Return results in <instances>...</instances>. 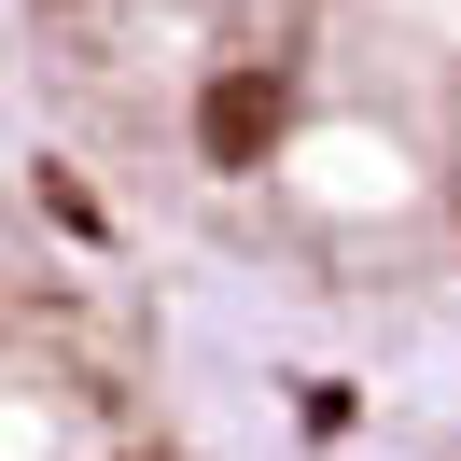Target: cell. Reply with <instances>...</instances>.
<instances>
[{
    "label": "cell",
    "mask_w": 461,
    "mask_h": 461,
    "mask_svg": "<svg viewBox=\"0 0 461 461\" xmlns=\"http://www.w3.org/2000/svg\"><path fill=\"white\" fill-rule=\"evenodd\" d=\"M29 113L280 447L461 420V0H0Z\"/></svg>",
    "instance_id": "1"
},
{
    "label": "cell",
    "mask_w": 461,
    "mask_h": 461,
    "mask_svg": "<svg viewBox=\"0 0 461 461\" xmlns=\"http://www.w3.org/2000/svg\"><path fill=\"white\" fill-rule=\"evenodd\" d=\"M0 461H294L57 168L14 29H0Z\"/></svg>",
    "instance_id": "2"
},
{
    "label": "cell",
    "mask_w": 461,
    "mask_h": 461,
    "mask_svg": "<svg viewBox=\"0 0 461 461\" xmlns=\"http://www.w3.org/2000/svg\"><path fill=\"white\" fill-rule=\"evenodd\" d=\"M294 461H461V420H377V433H321Z\"/></svg>",
    "instance_id": "3"
}]
</instances>
